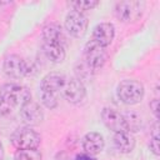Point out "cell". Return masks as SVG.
Here are the masks:
<instances>
[{
    "mask_svg": "<svg viewBox=\"0 0 160 160\" xmlns=\"http://www.w3.org/2000/svg\"><path fill=\"white\" fill-rule=\"evenodd\" d=\"M144 85L135 79H125L120 81L116 88L118 98L126 105H135L140 102L144 98Z\"/></svg>",
    "mask_w": 160,
    "mask_h": 160,
    "instance_id": "6da1fadb",
    "label": "cell"
},
{
    "mask_svg": "<svg viewBox=\"0 0 160 160\" xmlns=\"http://www.w3.org/2000/svg\"><path fill=\"white\" fill-rule=\"evenodd\" d=\"M0 99L9 106H22L31 100L30 90L19 84H5L0 88Z\"/></svg>",
    "mask_w": 160,
    "mask_h": 160,
    "instance_id": "7a4b0ae2",
    "label": "cell"
},
{
    "mask_svg": "<svg viewBox=\"0 0 160 160\" xmlns=\"http://www.w3.org/2000/svg\"><path fill=\"white\" fill-rule=\"evenodd\" d=\"M144 9H145L144 1H139V0L119 1L115 4L114 14L119 21L130 24L138 21L141 18Z\"/></svg>",
    "mask_w": 160,
    "mask_h": 160,
    "instance_id": "3957f363",
    "label": "cell"
},
{
    "mask_svg": "<svg viewBox=\"0 0 160 160\" xmlns=\"http://www.w3.org/2000/svg\"><path fill=\"white\" fill-rule=\"evenodd\" d=\"M11 144L18 149V150H24V149H38L41 138L38 131H35L31 126H22L18 128L12 134H11Z\"/></svg>",
    "mask_w": 160,
    "mask_h": 160,
    "instance_id": "277c9868",
    "label": "cell"
},
{
    "mask_svg": "<svg viewBox=\"0 0 160 160\" xmlns=\"http://www.w3.org/2000/svg\"><path fill=\"white\" fill-rule=\"evenodd\" d=\"M4 72L11 79H21L31 74V64L25 61L21 56L11 54L5 58L2 64Z\"/></svg>",
    "mask_w": 160,
    "mask_h": 160,
    "instance_id": "5b68a950",
    "label": "cell"
},
{
    "mask_svg": "<svg viewBox=\"0 0 160 160\" xmlns=\"http://www.w3.org/2000/svg\"><path fill=\"white\" fill-rule=\"evenodd\" d=\"M108 54L104 46L99 45L94 40H90L85 44L84 48V62L91 69V70H98L104 66L106 62Z\"/></svg>",
    "mask_w": 160,
    "mask_h": 160,
    "instance_id": "8992f818",
    "label": "cell"
},
{
    "mask_svg": "<svg viewBox=\"0 0 160 160\" xmlns=\"http://www.w3.org/2000/svg\"><path fill=\"white\" fill-rule=\"evenodd\" d=\"M88 25H89L88 18L80 11L70 10L65 16V21H64L65 30L74 38L84 36L88 30Z\"/></svg>",
    "mask_w": 160,
    "mask_h": 160,
    "instance_id": "52a82bcc",
    "label": "cell"
},
{
    "mask_svg": "<svg viewBox=\"0 0 160 160\" xmlns=\"http://www.w3.org/2000/svg\"><path fill=\"white\" fill-rule=\"evenodd\" d=\"M60 91H61L62 96L71 104L81 102L86 95V90H85L82 81L76 79V78L66 79Z\"/></svg>",
    "mask_w": 160,
    "mask_h": 160,
    "instance_id": "ba28073f",
    "label": "cell"
},
{
    "mask_svg": "<svg viewBox=\"0 0 160 160\" xmlns=\"http://www.w3.org/2000/svg\"><path fill=\"white\" fill-rule=\"evenodd\" d=\"M101 119L102 122L105 124V126L108 129H110L111 131L116 132H125L129 131L126 120L124 118L122 114H120L119 111L111 109V108H104L101 111Z\"/></svg>",
    "mask_w": 160,
    "mask_h": 160,
    "instance_id": "9c48e42d",
    "label": "cell"
},
{
    "mask_svg": "<svg viewBox=\"0 0 160 160\" xmlns=\"http://www.w3.org/2000/svg\"><path fill=\"white\" fill-rule=\"evenodd\" d=\"M20 116L26 126H35L42 122L44 120V111L38 102L29 101L20 109Z\"/></svg>",
    "mask_w": 160,
    "mask_h": 160,
    "instance_id": "30bf717a",
    "label": "cell"
},
{
    "mask_svg": "<svg viewBox=\"0 0 160 160\" xmlns=\"http://www.w3.org/2000/svg\"><path fill=\"white\" fill-rule=\"evenodd\" d=\"M81 142H82V149H84L85 154H89L91 156L100 154L105 146L102 135L96 131H90V132L85 134Z\"/></svg>",
    "mask_w": 160,
    "mask_h": 160,
    "instance_id": "8fae6325",
    "label": "cell"
},
{
    "mask_svg": "<svg viewBox=\"0 0 160 160\" xmlns=\"http://www.w3.org/2000/svg\"><path fill=\"white\" fill-rule=\"evenodd\" d=\"M114 36H115V28L110 22H100L92 30V40L104 48H106L112 42Z\"/></svg>",
    "mask_w": 160,
    "mask_h": 160,
    "instance_id": "7c38bea8",
    "label": "cell"
},
{
    "mask_svg": "<svg viewBox=\"0 0 160 160\" xmlns=\"http://www.w3.org/2000/svg\"><path fill=\"white\" fill-rule=\"evenodd\" d=\"M42 39L44 44H54V45H62L66 44L65 34L61 29V26L56 22L46 24L42 28Z\"/></svg>",
    "mask_w": 160,
    "mask_h": 160,
    "instance_id": "4fadbf2b",
    "label": "cell"
},
{
    "mask_svg": "<svg viewBox=\"0 0 160 160\" xmlns=\"http://www.w3.org/2000/svg\"><path fill=\"white\" fill-rule=\"evenodd\" d=\"M65 76L60 72H49L46 74L41 81H40V89L42 92H56L61 90L64 82H65Z\"/></svg>",
    "mask_w": 160,
    "mask_h": 160,
    "instance_id": "5bb4252c",
    "label": "cell"
},
{
    "mask_svg": "<svg viewBox=\"0 0 160 160\" xmlns=\"http://www.w3.org/2000/svg\"><path fill=\"white\" fill-rule=\"evenodd\" d=\"M114 145L118 151L122 154H129L135 148V138L130 134V131L116 132L114 135Z\"/></svg>",
    "mask_w": 160,
    "mask_h": 160,
    "instance_id": "9a60e30c",
    "label": "cell"
},
{
    "mask_svg": "<svg viewBox=\"0 0 160 160\" xmlns=\"http://www.w3.org/2000/svg\"><path fill=\"white\" fill-rule=\"evenodd\" d=\"M42 51L45 54V56L55 62V64H59V62H62L64 59H65V48L62 45H54V44H42Z\"/></svg>",
    "mask_w": 160,
    "mask_h": 160,
    "instance_id": "2e32d148",
    "label": "cell"
},
{
    "mask_svg": "<svg viewBox=\"0 0 160 160\" xmlns=\"http://www.w3.org/2000/svg\"><path fill=\"white\" fill-rule=\"evenodd\" d=\"M42 155L38 149L18 150L14 155V160H41Z\"/></svg>",
    "mask_w": 160,
    "mask_h": 160,
    "instance_id": "e0dca14e",
    "label": "cell"
},
{
    "mask_svg": "<svg viewBox=\"0 0 160 160\" xmlns=\"http://www.w3.org/2000/svg\"><path fill=\"white\" fill-rule=\"evenodd\" d=\"M100 2L98 0H76V1H70L69 5L76 10V11H80L84 14V11L86 10H92L94 8H96Z\"/></svg>",
    "mask_w": 160,
    "mask_h": 160,
    "instance_id": "ac0fdd59",
    "label": "cell"
},
{
    "mask_svg": "<svg viewBox=\"0 0 160 160\" xmlns=\"http://www.w3.org/2000/svg\"><path fill=\"white\" fill-rule=\"evenodd\" d=\"M129 131H139V129L141 128V119L139 118V115L136 112H128L126 115H124Z\"/></svg>",
    "mask_w": 160,
    "mask_h": 160,
    "instance_id": "d6986e66",
    "label": "cell"
},
{
    "mask_svg": "<svg viewBox=\"0 0 160 160\" xmlns=\"http://www.w3.org/2000/svg\"><path fill=\"white\" fill-rule=\"evenodd\" d=\"M41 102L48 109H55L58 106V100L54 94L51 92H42L41 91Z\"/></svg>",
    "mask_w": 160,
    "mask_h": 160,
    "instance_id": "ffe728a7",
    "label": "cell"
},
{
    "mask_svg": "<svg viewBox=\"0 0 160 160\" xmlns=\"http://www.w3.org/2000/svg\"><path fill=\"white\" fill-rule=\"evenodd\" d=\"M149 148L152 151V154H155L156 156L160 154V151H159V135L152 134V136L150 139V142H149Z\"/></svg>",
    "mask_w": 160,
    "mask_h": 160,
    "instance_id": "44dd1931",
    "label": "cell"
},
{
    "mask_svg": "<svg viewBox=\"0 0 160 160\" xmlns=\"http://www.w3.org/2000/svg\"><path fill=\"white\" fill-rule=\"evenodd\" d=\"M10 112H11V106H9L6 102H4V101L0 99V116L9 115Z\"/></svg>",
    "mask_w": 160,
    "mask_h": 160,
    "instance_id": "7402d4cb",
    "label": "cell"
},
{
    "mask_svg": "<svg viewBox=\"0 0 160 160\" xmlns=\"http://www.w3.org/2000/svg\"><path fill=\"white\" fill-rule=\"evenodd\" d=\"M158 105H159V100L158 99H154L151 102H150V108H151V110H152V112L155 114V116L158 118Z\"/></svg>",
    "mask_w": 160,
    "mask_h": 160,
    "instance_id": "603a6c76",
    "label": "cell"
},
{
    "mask_svg": "<svg viewBox=\"0 0 160 160\" xmlns=\"http://www.w3.org/2000/svg\"><path fill=\"white\" fill-rule=\"evenodd\" d=\"M75 160H96V159L89 154H79V155H76Z\"/></svg>",
    "mask_w": 160,
    "mask_h": 160,
    "instance_id": "cb8c5ba5",
    "label": "cell"
},
{
    "mask_svg": "<svg viewBox=\"0 0 160 160\" xmlns=\"http://www.w3.org/2000/svg\"><path fill=\"white\" fill-rule=\"evenodd\" d=\"M0 160H4V146L1 141H0Z\"/></svg>",
    "mask_w": 160,
    "mask_h": 160,
    "instance_id": "d4e9b609",
    "label": "cell"
}]
</instances>
